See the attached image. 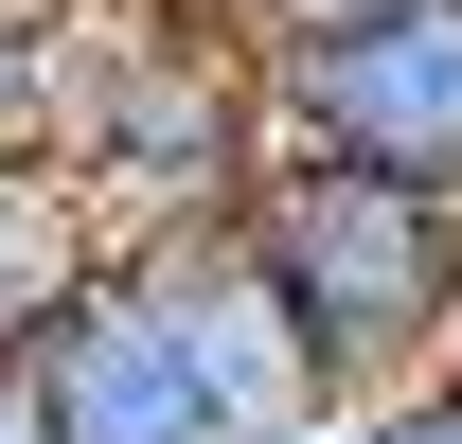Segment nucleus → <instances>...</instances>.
<instances>
[{
    "label": "nucleus",
    "mask_w": 462,
    "mask_h": 444,
    "mask_svg": "<svg viewBox=\"0 0 462 444\" xmlns=\"http://www.w3.org/2000/svg\"><path fill=\"white\" fill-rule=\"evenodd\" d=\"M54 178L107 214V249H143V231H231L249 178H267L249 36L196 18V0H71V54H54Z\"/></svg>",
    "instance_id": "f257e3e1"
},
{
    "label": "nucleus",
    "mask_w": 462,
    "mask_h": 444,
    "mask_svg": "<svg viewBox=\"0 0 462 444\" xmlns=\"http://www.w3.org/2000/svg\"><path fill=\"white\" fill-rule=\"evenodd\" d=\"M231 249L267 267L320 409H392V391H427L462 356V214L445 196H392V178H356V161H285L267 143Z\"/></svg>",
    "instance_id": "f03ea898"
},
{
    "label": "nucleus",
    "mask_w": 462,
    "mask_h": 444,
    "mask_svg": "<svg viewBox=\"0 0 462 444\" xmlns=\"http://www.w3.org/2000/svg\"><path fill=\"white\" fill-rule=\"evenodd\" d=\"M249 89L285 161H356L462 214V0H302L249 18Z\"/></svg>",
    "instance_id": "7ed1b4c3"
},
{
    "label": "nucleus",
    "mask_w": 462,
    "mask_h": 444,
    "mask_svg": "<svg viewBox=\"0 0 462 444\" xmlns=\"http://www.w3.org/2000/svg\"><path fill=\"white\" fill-rule=\"evenodd\" d=\"M125 284H143V320L196 356V391H214L231 444H320L338 409H320V374H302L285 302H267V267L231 249V231H143V249H107Z\"/></svg>",
    "instance_id": "20e7f679"
},
{
    "label": "nucleus",
    "mask_w": 462,
    "mask_h": 444,
    "mask_svg": "<svg viewBox=\"0 0 462 444\" xmlns=\"http://www.w3.org/2000/svg\"><path fill=\"white\" fill-rule=\"evenodd\" d=\"M18 409H36V444H231L214 391H196V356H178L161 320H143V284H89L36 356H18Z\"/></svg>",
    "instance_id": "39448f33"
},
{
    "label": "nucleus",
    "mask_w": 462,
    "mask_h": 444,
    "mask_svg": "<svg viewBox=\"0 0 462 444\" xmlns=\"http://www.w3.org/2000/svg\"><path fill=\"white\" fill-rule=\"evenodd\" d=\"M89 284H107V214H89L54 161H0V391H18V356H36Z\"/></svg>",
    "instance_id": "423d86ee"
},
{
    "label": "nucleus",
    "mask_w": 462,
    "mask_h": 444,
    "mask_svg": "<svg viewBox=\"0 0 462 444\" xmlns=\"http://www.w3.org/2000/svg\"><path fill=\"white\" fill-rule=\"evenodd\" d=\"M54 54L71 0H0V161H54Z\"/></svg>",
    "instance_id": "0eeeda50"
},
{
    "label": "nucleus",
    "mask_w": 462,
    "mask_h": 444,
    "mask_svg": "<svg viewBox=\"0 0 462 444\" xmlns=\"http://www.w3.org/2000/svg\"><path fill=\"white\" fill-rule=\"evenodd\" d=\"M196 18H231V36H249V18H302V0H196Z\"/></svg>",
    "instance_id": "6e6552de"
},
{
    "label": "nucleus",
    "mask_w": 462,
    "mask_h": 444,
    "mask_svg": "<svg viewBox=\"0 0 462 444\" xmlns=\"http://www.w3.org/2000/svg\"><path fill=\"white\" fill-rule=\"evenodd\" d=\"M0 444H36V409H18V391H0Z\"/></svg>",
    "instance_id": "1a4fd4ad"
},
{
    "label": "nucleus",
    "mask_w": 462,
    "mask_h": 444,
    "mask_svg": "<svg viewBox=\"0 0 462 444\" xmlns=\"http://www.w3.org/2000/svg\"><path fill=\"white\" fill-rule=\"evenodd\" d=\"M445 374H462V356H445Z\"/></svg>",
    "instance_id": "9d476101"
}]
</instances>
